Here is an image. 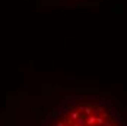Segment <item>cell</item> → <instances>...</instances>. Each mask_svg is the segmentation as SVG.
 <instances>
[{"label":"cell","mask_w":127,"mask_h":126,"mask_svg":"<svg viewBox=\"0 0 127 126\" xmlns=\"http://www.w3.org/2000/svg\"><path fill=\"white\" fill-rule=\"evenodd\" d=\"M45 4H50L60 9H85L98 3V0H42Z\"/></svg>","instance_id":"cell-2"},{"label":"cell","mask_w":127,"mask_h":126,"mask_svg":"<svg viewBox=\"0 0 127 126\" xmlns=\"http://www.w3.org/2000/svg\"><path fill=\"white\" fill-rule=\"evenodd\" d=\"M44 126H121V120L110 103L86 100L54 112Z\"/></svg>","instance_id":"cell-1"}]
</instances>
